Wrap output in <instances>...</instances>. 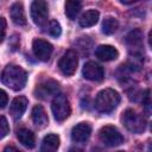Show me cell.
Here are the masks:
<instances>
[{
    "label": "cell",
    "instance_id": "6",
    "mask_svg": "<svg viewBox=\"0 0 152 152\" xmlns=\"http://www.w3.org/2000/svg\"><path fill=\"white\" fill-rule=\"evenodd\" d=\"M77 64H78V59L76 52L74 50H68L61 57L58 62V68L65 76H72L77 69Z\"/></svg>",
    "mask_w": 152,
    "mask_h": 152
},
{
    "label": "cell",
    "instance_id": "10",
    "mask_svg": "<svg viewBox=\"0 0 152 152\" xmlns=\"http://www.w3.org/2000/svg\"><path fill=\"white\" fill-rule=\"evenodd\" d=\"M82 75L84 78L94 82H100L104 77V71L101 65H99L95 62H87L83 66Z\"/></svg>",
    "mask_w": 152,
    "mask_h": 152
},
{
    "label": "cell",
    "instance_id": "21",
    "mask_svg": "<svg viewBox=\"0 0 152 152\" xmlns=\"http://www.w3.org/2000/svg\"><path fill=\"white\" fill-rule=\"evenodd\" d=\"M119 26V23L113 17H107L102 23V32L104 34H113Z\"/></svg>",
    "mask_w": 152,
    "mask_h": 152
},
{
    "label": "cell",
    "instance_id": "24",
    "mask_svg": "<svg viewBox=\"0 0 152 152\" xmlns=\"http://www.w3.org/2000/svg\"><path fill=\"white\" fill-rule=\"evenodd\" d=\"M6 20H5V18H2V17H0V43L4 40V38H5V34H6Z\"/></svg>",
    "mask_w": 152,
    "mask_h": 152
},
{
    "label": "cell",
    "instance_id": "11",
    "mask_svg": "<svg viewBox=\"0 0 152 152\" xmlns=\"http://www.w3.org/2000/svg\"><path fill=\"white\" fill-rule=\"evenodd\" d=\"M91 133V126L88 122H80L76 126H74L71 131V139L75 142L83 144L86 142Z\"/></svg>",
    "mask_w": 152,
    "mask_h": 152
},
{
    "label": "cell",
    "instance_id": "18",
    "mask_svg": "<svg viewBox=\"0 0 152 152\" xmlns=\"http://www.w3.org/2000/svg\"><path fill=\"white\" fill-rule=\"evenodd\" d=\"M59 147V137L56 134H49L43 139L42 151L44 152H55Z\"/></svg>",
    "mask_w": 152,
    "mask_h": 152
},
{
    "label": "cell",
    "instance_id": "14",
    "mask_svg": "<svg viewBox=\"0 0 152 152\" xmlns=\"http://www.w3.org/2000/svg\"><path fill=\"white\" fill-rule=\"evenodd\" d=\"M95 55L99 59L108 62V61H114L119 57V51L112 46V45H100L95 50Z\"/></svg>",
    "mask_w": 152,
    "mask_h": 152
},
{
    "label": "cell",
    "instance_id": "27",
    "mask_svg": "<svg viewBox=\"0 0 152 152\" xmlns=\"http://www.w3.org/2000/svg\"><path fill=\"white\" fill-rule=\"evenodd\" d=\"M5 151H19L17 147H12V146H7L5 147Z\"/></svg>",
    "mask_w": 152,
    "mask_h": 152
},
{
    "label": "cell",
    "instance_id": "17",
    "mask_svg": "<svg viewBox=\"0 0 152 152\" xmlns=\"http://www.w3.org/2000/svg\"><path fill=\"white\" fill-rule=\"evenodd\" d=\"M99 17H100V13L96 10H88L81 15V18L78 20L80 26H82V27L94 26L99 21Z\"/></svg>",
    "mask_w": 152,
    "mask_h": 152
},
{
    "label": "cell",
    "instance_id": "2",
    "mask_svg": "<svg viewBox=\"0 0 152 152\" xmlns=\"http://www.w3.org/2000/svg\"><path fill=\"white\" fill-rule=\"evenodd\" d=\"M120 102V95L113 89L101 90L95 99V108L100 113H110L114 110Z\"/></svg>",
    "mask_w": 152,
    "mask_h": 152
},
{
    "label": "cell",
    "instance_id": "20",
    "mask_svg": "<svg viewBox=\"0 0 152 152\" xmlns=\"http://www.w3.org/2000/svg\"><path fill=\"white\" fill-rule=\"evenodd\" d=\"M126 43H127V45L129 48L139 49L141 46V43H142V33H141V31L138 30V28L131 31L126 36Z\"/></svg>",
    "mask_w": 152,
    "mask_h": 152
},
{
    "label": "cell",
    "instance_id": "7",
    "mask_svg": "<svg viewBox=\"0 0 152 152\" xmlns=\"http://www.w3.org/2000/svg\"><path fill=\"white\" fill-rule=\"evenodd\" d=\"M48 4L45 0H33L31 5V18L36 25L43 26L48 20Z\"/></svg>",
    "mask_w": 152,
    "mask_h": 152
},
{
    "label": "cell",
    "instance_id": "25",
    "mask_svg": "<svg viewBox=\"0 0 152 152\" xmlns=\"http://www.w3.org/2000/svg\"><path fill=\"white\" fill-rule=\"evenodd\" d=\"M7 103H8V96H7V94L2 89H0V108H5Z\"/></svg>",
    "mask_w": 152,
    "mask_h": 152
},
{
    "label": "cell",
    "instance_id": "13",
    "mask_svg": "<svg viewBox=\"0 0 152 152\" xmlns=\"http://www.w3.org/2000/svg\"><path fill=\"white\" fill-rule=\"evenodd\" d=\"M10 14H11V19L15 25L19 26H24L26 25V15H25V11H24V5L20 1L14 2L11 6L10 10Z\"/></svg>",
    "mask_w": 152,
    "mask_h": 152
},
{
    "label": "cell",
    "instance_id": "12",
    "mask_svg": "<svg viewBox=\"0 0 152 152\" xmlns=\"http://www.w3.org/2000/svg\"><path fill=\"white\" fill-rule=\"evenodd\" d=\"M27 104H28V101L25 96H18L15 97L12 103H11V107H10V114L11 116L14 119V120H18L23 116V114L25 113L26 108H27Z\"/></svg>",
    "mask_w": 152,
    "mask_h": 152
},
{
    "label": "cell",
    "instance_id": "26",
    "mask_svg": "<svg viewBox=\"0 0 152 152\" xmlns=\"http://www.w3.org/2000/svg\"><path fill=\"white\" fill-rule=\"evenodd\" d=\"M122 4H126V5H129V4H133V2H137L138 0H120Z\"/></svg>",
    "mask_w": 152,
    "mask_h": 152
},
{
    "label": "cell",
    "instance_id": "3",
    "mask_svg": "<svg viewBox=\"0 0 152 152\" xmlns=\"http://www.w3.org/2000/svg\"><path fill=\"white\" fill-rule=\"evenodd\" d=\"M121 120H122V124L125 125V127L132 133L140 134L146 128L145 119L133 109H126L122 114Z\"/></svg>",
    "mask_w": 152,
    "mask_h": 152
},
{
    "label": "cell",
    "instance_id": "19",
    "mask_svg": "<svg viewBox=\"0 0 152 152\" xmlns=\"http://www.w3.org/2000/svg\"><path fill=\"white\" fill-rule=\"evenodd\" d=\"M81 6H82L81 0H66L65 1V15L71 20L76 19L77 14L81 11Z\"/></svg>",
    "mask_w": 152,
    "mask_h": 152
},
{
    "label": "cell",
    "instance_id": "4",
    "mask_svg": "<svg viewBox=\"0 0 152 152\" xmlns=\"http://www.w3.org/2000/svg\"><path fill=\"white\" fill-rule=\"evenodd\" d=\"M51 109H52V114L53 118L62 122L64 120H66L70 115V104L69 101L66 99L65 95L63 94H57L53 100H52V104H51Z\"/></svg>",
    "mask_w": 152,
    "mask_h": 152
},
{
    "label": "cell",
    "instance_id": "5",
    "mask_svg": "<svg viewBox=\"0 0 152 152\" xmlns=\"http://www.w3.org/2000/svg\"><path fill=\"white\" fill-rule=\"evenodd\" d=\"M100 141L108 147H116L124 142V137L114 126H104L99 133Z\"/></svg>",
    "mask_w": 152,
    "mask_h": 152
},
{
    "label": "cell",
    "instance_id": "8",
    "mask_svg": "<svg viewBox=\"0 0 152 152\" xmlns=\"http://www.w3.org/2000/svg\"><path fill=\"white\" fill-rule=\"evenodd\" d=\"M59 90V84L55 80H46L34 89V96L42 100H46L51 96H56Z\"/></svg>",
    "mask_w": 152,
    "mask_h": 152
},
{
    "label": "cell",
    "instance_id": "22",
    "mask_svg": "<svg viewBox=\"0 0 152 152\" xmlns=\"http://www.w3.org/2000/svg\"><path fill=\"white\" fill-rule=\"evenodd\" d=\"M48 32H49V34L52 36V37H56V38L59 37L61 33H62V27H61L59 23H58L57 20H51V21L49 23Z\"/></svg>",
    "mask_w": 152,
    "mask_h": 152
},
{
    "label": "cell",
    "instance_id": "16",
    "mask_svg": "<svg viewBox=\"0 0 152 152\" xmlns=\"http://www.w3.org/2000/svg\"><path fill=\"white\" fill-rule=\"evenodd\" d=\"M17 138L21 145H24L26 148H33L36 146V138L34 134L26 128H20L17 132Z\"/></svg>",
    "mask_w": 152,
    "mask_h": 152
},
{
    "label": "cell",
    "instance_id": "23",
    "mask_svg": "<svg viewBox=\"0 0 152 152\" xmlns=\"http://www.w3.org/2000/svg\"><path fill=\"white\" fill-rule=\"evenodd\" d=\"M10 132V126L8 121L5 116H0V139L5 138Z\"/></svg>",
    "mask_w": 152,
    "mask_h": 152
},
{
    "label": "cell",
    "instance_id": "9",
    "mask_svg": "<svg viewBox=\"0 0 152 152\" xmlns=\"http://www.w3.org/2000/svg\"><path fill=\"white\" fill-rule=\"evenodd\" d=\"M32 50L34 56L43 62H48L53 51L52 45L44 39H34L32 43Z\"/></svg>",
    "mask_w": 152,
    "mask_h": 152
},
{
    "label": "cell",
    "instance_id": "15",
    "mask_svg": "<svg viewBox=\"0 0 152 152\" xmlns=\"http://www.w3.org/2000/svg\"><path fill=\"white\" fill-rule=\"evenodd\" d=\"M32 120H33V124L38 128H44L48 125L49 118H48V114H46L45 109L43 108V106L37 104V106L33 107V109H32Z\"/></svg>",
    "mask_w": 152,
    "mask_h": 152
},
{
    "label": "cell",
    "instance_id": "1",
    "mask_svg": "<svg viewBox=\"0 0 152 152\" xmlns=\"http://www.w3.org/2000/svg\"><path fill=\"white\" fill-rule=\"evenodd\" d=\"M1 81L5 86H7L12 90H21L27 81L26 71L14 64H8L5 66L2 74H1Z\"/></svg>",
    "mask_w": 152,
    "mask_h": 152
}]
</instances>
